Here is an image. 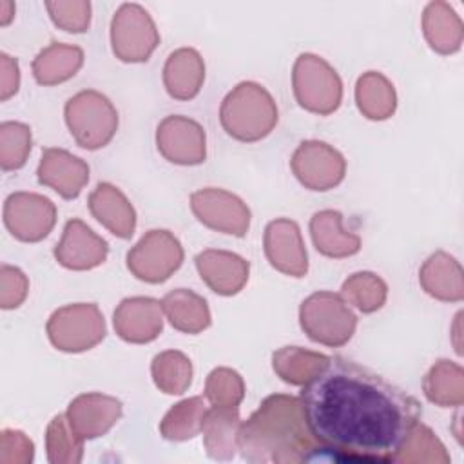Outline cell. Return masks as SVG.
<instances>
[{
  "label": "cell",
  "instance_id": "1",
  "mask_svg": "<svg viewBox=\"0 0 464 464\" xmlns=\"http://www.w3.org/2000/svg\"><path fill=\"white\" fill-rule=\"evenodd\" d=\"M310 433L335 460L393 462L419 422V401L359 362L335 355L299 395Z\"/></svg>",
  "mask_w": 464,
  "mask_h": 464
},
{
  "label": "cell",
  "instance_id": "2",
  "mask_svg": "<svg viewBox=\"0 0 464 464\" xmlns=\"http://www.w3.org/2000/svg\"><path fill=\"white\" fill-rule=\"evenodd\" d=\"M239 451L248 462L297 464L317 457L321 446L308 430L299 397L268 395L239 426Z\"/></svg>",
  "mask_w": 464,
  "mask_h": 464
},
{
  "label": "cell",
  "instance_id": "3",
  "mask_svg": "<svg viewBox=\"0 0 464 464\" xmlns=\"http://www.w3.org/2000/svg\"><path fill=\"white\" fill-rule=\"evenodd\" d=\"M279 112L272 94L257 82L237 83L221 102L219 121L228 136L243 143L266 138L277 125Z\"/></svg>",
  "mask_w": 464,
  "mask_h": 464
},
{
  "label": "cell",
  "instance_id": "4",
  "mask_svg": "<svg viewBox=\"0 0 464 464\" xmlns=\"http://www.w3.org/2000/svg\"><path fill=\"white\" fill-rule=\"evenodd\" d=\"M299 324L314 343L339 348L353 337L357 315L341 294L321 290L301 303Z\"/></svg>",
  "mask_w": 464,
  "mask_h": 464
},
{
  "label": "cell",
  "instance_id": "5",
  "mask_svg": "<svg viewBox=\"0 0 464 464\" xmlns=\"http://www.w3.org/2000/svg\"><path fill=\"white\" fill-rule=\"evenodd\" d=\"M63 116L74 141L87 150L105 147L118 130L116 107L105 94L94 89H85L71 96L65 103Z\"/></svg>",
  "mask_w": 464,
  "mask_h": 464
},
{
  "label": "cell",
  "instance_id": "6",
  "mask_svg": "<svg viewBox=\"0 0 464 464\" xmlns=\"http://www.w3.org/2000/svg\"><path fill=\"white\" fill-rule=\"evenodd\" d=\"M292 89L297 103L319 116L335 112L343 102L341 76L324 58L314 53H303L295 58Z\"/></svg>",
  "mask_w": 464,
  "mask_h": 464
},
{
  "label": "cell",
  "instance_id": "7",
  "mask_svg": "<svg viewBox=\"0 0 464 464\" xmlns=\"http://www.w3.org/2000/svg\"><path fill=\"white\" fill-rule=\"evenodd\" d=\"M51 344L65 353L94 348L107 334L103 314L94 303H74L54 310L45 324Z\"/></svg>",
  "mask_w": 464,
  "mask_h": 464
},
{
  "label": "cell",
  "instance_id": "8",
  "mask_svg": "<svg viewBox=\"0 0 464 464\" xmlns=\"http://www.w3.org/2000/svg\"><path fill=\"white\" fill-rule=\"evenodd\" d=\"M160 44L158 27L140 4H121L111 20V47L118 60L141 63L150 58Z\"/></svg>",
  "mask_w": 464,
  "mask_h": 464
},
{
  "label": "cell",
  "instance_id": "9",
  "mask_svg": "<svg viewBox=\"0 0 464 464\" xmlns=\"http://www.w3.org/2000/svg\"><path fill=\"white\" fill-rule=\"evenodd\" d=\"M183 257V246L170 230L152 228L127 252V268L136 279L158 285L181 266Z\"/></svg>",
  "mask_w": 464,
  "mask_h": 464
},
{
  "label": "cell",
  "instance_id": "10",
  "mask_svg": "<svg viewBox=\"0 0 464 464\" xmlns=\"http://www.w3.org/2000/svg\"><path fill=\"white\" fill-rule=\"evenodd\" d=\"M290 169L304 188L326 192L344 179L346 160L326 141L306 140L294 150Z\"/></svg>",
  "mask_w": 464,
  "mask_h": 464
},
{
  "label": "cell",
  "instance_id": "11",
  "mask_svg": "<svg viewBox=\"0 0 464 464\" xmlns=\"http://www.w3.org/2000/svg\"><path fill=\"white\" fill-rule=\"evenodd\" d=\"M56 205L36 192H13L4 203V225L13 237L24 243H38L56 225Z\"/></svg>",
  "mask_w": 464,
  "mask_h": 464
},
{
  "label": "cell",
  "instance_id": "12",
  "mask_svg": "<svg viewBox=\"0 0 464 464\" xmlns=\"http://www.w3.org/2000/svg\"><path fill=\"white\" fill-rule=\"evenodd\" d=\"M190 210L199 223L221 234L243 237L250 228V208L239 196L225 188L207 187L192 192Z\"/></svg>",
  "mask_w": 464,
  "mask_h": 464
},
{
  "label": "cell",
  "instance_id": "13",
  "mask_svg": "<svg viewBox=\"0 0 464 464\" xmlns=\"http://www.w3.org/2000/svg\"><path fill=\"white\" fill-rule=\"evenodd\" d=\"M156 147L160 154L174 165H201L207 158V134L196 120L172 114L160 121L156 129Z\"/></svg>",
  "mask_w": 464,
  "mask_h": 464
},
{
  "label": "cell",
  "instance_id": "14",
  "mask_svg": "<svg viewBox=\"0 0 464 464\" xmlns=\"http://www.w3.org/2000/svg\"><path fill=\"white\" fill-rule=\"evenodd\" d=\"M265 256L268 263L281 274L290 277H304L308 272V254L301 236V228L294 219H272L263 236Z\"/></svg>",
  "mask_w": 464,
  "mask_h": 464
},
{
  "label": "cell",
  "instance_id": "15",
  "mask_svg": "<svg viewBox=\"0 0 464 464\" xmlns=\"http://www.w3.org/2000/svg\"><path fill=\"white\" fill-rule=\"evenodd\" d=\"M163 315L161 301L154 297H125L112 315L114 332L125 343H152L163 330Z\"/></svg>",
  "mask_w": 464,
  "mask_h": 464
},
{
  "label": "cell",
  "instance_id": "16",
  "mask_svg": "<svg viewBox=\"0 0 464 464\" xmlns=\"http://www.w3.org/2000/svg\"><path fill=\"white\" fill-rule=\"evenodd\" d=\"M53 254L63 268L82 272L100 266L109 256V245L82 219L72 218L65 223L62 239Z\"/></svg>",
  "mask_w": 464,
  "mask_h": 464
},
{
  "label": "cell",
  "instance_id": "17",
  "mask_svg": "<svg viewBox=\"0 0 464 464\" xmlns=\"http://www.w3.org/2000/svg\"><path fill=\"white\" fill-rule=\"evenodd\" d=\"M123 404L120 399L89 392L80 393L67 406V420L74 433L83 440L105 435L121 417Z\"/></svg>",
  "mask_w": 464,
  "mask_h": 464
},
{
  "label": "cell",
  "instance_id": "18",
  "mask_svg": "<svg viewBox=\"0 0 464 464\" xmlns=\"http://www.w3.org/2000/svg\"><path fill=\"white\" fill-rule=\"evenodd\" d=\"M36 178L63 199H76L89 181V165L65 149L47 147L42 150Z\"/></svg>",
  "mask_w": 464,
  "mask_h": 464
},
{
  "label": "cell",
  "instance_id": "19",
  "mask_svg": "<svg viewBox=\"0 0 464 464\" xmlns=\"http://www.w3.org/2000/svg\"><path fill=\"white\" fill-rule=\"evenodd\" d=\"M194 261L199 277L218 295H236L248 281L250 263L234 252L207 248Z\"/></svg>",
  "mask_w": 464,
  "mask_h": 464
},
{
  "label": "cell",
  "instance_id": "20",
  "mask_svg": "<svg viewBox=\"0 0 464 464\" xmlns=\"http://www.w3.org/2000/svg\"><path fill=\"white\" fill-rule=\"evenodd\" d=\"M89 210L111 234L121 239L132 237L136 230V210L127 196L112 183H98L89 194Z\"/></svg>",
  "mask_w": 464,
  "mask_h": 464
},
{
  "label": "cell",
  "instance_id": "21",
  "mask_svg": "<svg viewBox=\"0 0 464 464\" xmlns=\"http://www.w3.org/2000/svg\"><path fill=\"white\" fill-rule=\"evenodd\" d=\"M419 283L422 290L444 303H459L464 299V274L460 263L444 250L433 252L419 268Z\"/></svg>",
  "mask_w": 464,
  "mask_h": 464
},
{
  "label": "cell",
  "instance_id": "22",
  "mask_svg": "<svg viewBox=\"0 0 464 464\" xmlns=\"http://www.w3.org/2000/svg\"><path fill=\"white\" fill-rule=\"evenodd\" d=\"M205 82V62L192 47L172 51L163 65V85L167 92L179 102L192 100L199 94Z\"/></svg>",
  "mask_w": 464,
  "mask_h": 464
},
{
  "label": "cell",
  "instance_id": "23",
  "mask_svg": "<svg viewBox=\"0 0 464 464\" xmlns=\"http://www.w3.org/2000/svg\"><path fill=\"white\" fill-rule=\"evenodd\" d=\"M310 236L315 250L332 259L350 257L361 250L359 234L344 230L343 214L334 208H324L312 216Z\"/></svg>",
  "mask_w": 464,
  "mask_h": 464
},
{
  "label": "cell",
  "instance_id": "24",
  "mask_svg": "<svg viewBox=\"0 0 464 464\" xmlns=\"http://www.w3.org/2000/svg\"><path fill=\"white\" fill-rule=\"evenodd\" d=\"M422 34L435 53L455 54L462 47L464 24L448 2L435 0L422 11Z\"/></svg>",
  "mask_w": 464,
  "mask_h": 464
},
{
  "label": "cell",
  "instance_id": "25",
  "mask_svg": "<svg viewBox=\"0 0 464 464\" xmlns=\"http://www.w3.org/2000/svg\"><path fill=\"white\" fill-rule=\"evenodd\" d=\"M239 410L237 406H212L207 410L201 433L205 451L212 460H230L239 450Z\"/></svg>",
  "mask_w": 464,
  "mask_h": 464
},
{
  "label": "cell",
  "instance_id": "26",
  "mask_svg": "<svg viewBox=\"0 0 464 464\" xmlns=\"http://www.w3.org/2000/svg\"><path fill=\"white\" fill-rule=\"evenodd\" d=\"M83 65V49L72 44L51 42L33 60V76L40 85H58L71 80Z\"/></svg>",
  "mask_w": 464,
  "mask_h": 464
},
{
  "label": "cell",
  "instance_id": "27",
  "mask_svg": "<svg viewBox=\"0 0 464 464\" xmlns=\"http://www.w3.org/2000/svg\"><path fill=\"white\" fill-rule=\"evenodd\" d=\"M161 308L172 328L183 334H199L212 323L207 301L188 288H176L165 294Z\"/></svg>",
  "mask_w": 464,
  "mask_h": 464
},
{
  "label": "cell",
  "instance_id": "28",
  "mask_svg": "<svg viewBox=\"0 0 464 464\" xmlns=\"http://www.w3.org/2000/svg\"><path fill=\"white\" fill-rule=\"evenodd\" d=\"M355 103L361 114L373 121L393 116L397 109V92L393 83L379 71H366L355 83Z\"/></svg>",
  "mask_w": 464,
  "mask_h": 464
},
{
  "label": "cell",
  "instance_id": "29",
  "mask_svg": "<svg viewBox=\"0 0 464 464\" xmlns=\"http://www.w3.org/2000/svg\"><path fill=\"white\" fill-rule=\"evenodd\" d=\"M422 392L440 408H459L464 402V370L459 362L439 359L424 375Z\"/></svg>",
  "mask_w": 464,
  "mask_h": 464
},
{
  "label": "cell",
  "instance_id": "30",
  "mask_svg": "<svg viewBox=\"0 0 464 464\" xmlns=\"http://www.w3.org/2000/svg\"><path fill=\"white\" fill-rule=\"evenodd\" d=\"M330 362V355L301 346H283L272 353L276 375L294 386H304Z\"/></svg>",
  "mask_w": 464,
  "mask_h": 464
},
{
  "label": "cell",
  "instance_id": "31",
  "mask_svg": "<svg viewBox=\"0 0 464 464\" xmlns=\"http://www.w3.org/2000/svg\"><path fill=\"white\" fill-rule=\"evenodd\" d=\"M207 402L203 397H188L174 404L160 422V433L172 442L190 440L201 433L203 419L207 413Z\"/></svg>",
  "mask_w": 464,
  "mask_h": 464
},
{
  "label": "cell",
  "instance_id": "32",
  "mask_svg": "<svg viewBox=\"0 0 464 464\" xmlns=\"http://www.w3.org/2000/svg\"><path fill=\"white\" fill-rule=\"evenodd\" d=\"M150 375L160 392L167 395H181L192 382V362L179 350H165L154 355Z\"/></svg>",
  "mask_w": 464,
  "mask_h": 464
},
{
  "label": "cell",
  "instance_id": "33",
  "mask_svg": "<svg viewBox=\"0 0 464 464\" xmlns=\"http://www.w3.org/2000/svg\"><path fill=\"white\" fill-rule=\"evenodd\" d=\"M343 299L362 314L381 310L388 297V285L373 272L362 270L348 276L341 286Z\"/></svg>",
  "mask_w": 464,
  "mask_h": 464
},
{
  "label": "cell",
  "instance_id": "34",
  "mask_svg": "<svg viewBox=\"0 0 464 464\" xmlns=\"http://www.w3.org/2000/svg\"><path fill=\"white\" fill-rule=\"evenodd\" d=\"M450 453L440 439L426 426L417 422L402 442L393 462L402 464H448Z\"/></svg>",
  "mask_w": 464,
  "mask_h": 464
},
{
  "label": "cell",
  "instance_id": "35",
  "mask_svg": "<svg viewBox=\"0 0 464 464\" xmlns=\"http://www.w3.org/2000/svg\"><path fill=\"white\" fill-rule=\"evenodd\" d=\"M83 439L74 433L67 415L58 413L47 424L45 450L51 464H78L83 459Z\"/></svg>",
  "mask_w": 464,
  "mask_h": 464
},
{
  "label": "cell",
  "instance_id": "36",
  "mask_svg": "<svg viewBox=\"0 0 464 464\" xmlns=\"http://www.w3.org/2000/svg\"><path fill=\"white\" fill-rule=\"evenodd\" d=\"M31 127L22 121L0 123V167L4 172L18 170L25 165L31 152Z\"/></svg>",
  "mask_w": 464,
  "mask_h": 464
},
{
  "label": "cell",
  "instance_id": "37",
  "mask_svg": "<svg viewBox=\"0 0 464 464\" xmlns=\"http://www.w3.org/2000/svg\"><path fill=\"white\" fill-rule=\"evenodd\" d=\"M245 397L243 377L227 366L214 368L205 381V399L212 406H239Z\"/></svg>",
  "mask_w": 464,
  "mask_h": 464
},
{
  "label": "cell",
  "instance_id": "38",
  "mask_svg": "<svg viewBox=\"0 0 464 464\" xmlns=\"http://www.w3.org/2000/svg\"><path fill=\"white\" fill-rule=\"evenodd\" d=\"M45 9L53 24L67 33H85L91 25L89 0H47Z\"/></svg>",
  "mask_w": 464,
  "mask_h": 464
},
{
  "label": "cell",
  "instance_id": "39",
  "mask_svg": "<svg viewBox=\"0 0 464 464\" xmlns=\"http://www.w3.org/2000/svg\"><path fill=\"white\" fill-rule=\"evenodd\" d=\"M29 294V279L18 268L11 265L0 266V306L4 310L18 308Z\"/></svg>",
  "mask_w": 464,
  "mask_h": 464
},
{
  "label": "cell",
  "instance_id": "40",
  "mask_svg": "<svg viewBox=\"0 0 464 464\" xmlns=\"http://www.w3.org/2000/svg\"><path fill=\"white\" fill-rule=\"evenodd\" d=\"M34 459L33 440L20 430H2L0 464H29Z\"/></svg>",
  "mask_w": 464,
  "mask_h": 464
},
{
  "label": "cell",
  "instance_id": "41",
  "mask_svg": "<svg viewBox=\"0 0 464 464\" xmlns=\"http://www.w3.org/2000/svg\"><path fill=\"white\" fill-rule=\"evenodd\" d=\"M20 67L18 60L7 53H0V102H7L18 92Z\"/></svg>",
  "mask_w": 464,
  "mask_h": 464
},
{
  "label": "cell",
  "instance_id": "42",
  "mask_svg": "<svg viewBox=\"0 0 464 464\" xmlns=\"http://www.w3.org/2000/svg\"><path fill=\"white\" fill-rule=\"evenodd\" d=\"M14 16V4L9 0L0 2V25H7Z\"/></svg>",
  "mask_w": 464,
  "mask_h": 464
},
{
  "label": "cell",
  "instance_id": "43",
  "mask_svg": "<svg viewBox=\"0 0 464 464\" xmlns=\"http://www.w3.org/2000/svg\"><path fill=\"white\" fill-rule=\"evenodd\" d=\"M460 319H462V312H459L457 314V317H455V323H453V346H455V352L460 355L462 353V344H460V341H459V337H460Z\"/></svg>",
  "mask_w": 464,
  "mask_h": 464
}]
</instances>
